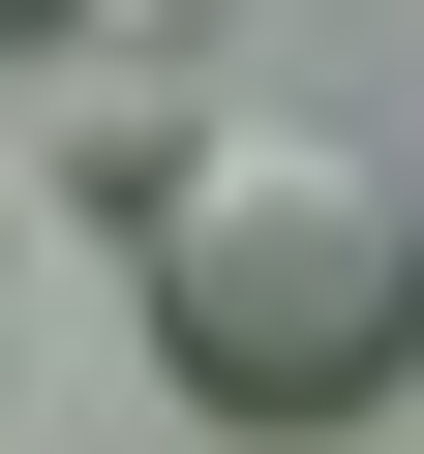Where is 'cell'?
<instances>
[{
  "mask_svg": "<svg viewBox=\"0 0 424 454\" xmlns=\"http://www.w3.org/2000/svg\"><path fill=\"white\" fill-rule=\"evenodd\" d=\"M122 273H152V364L212 424H364L424 394V182L364 121H212L152 212H122Z\"/></svg>",
  "mask_w": 424,
  "mask_h": 454,
  "instance_id": "obj_1",
  "label": "cell"
},
{
  "mask_svg": "<svg viewBox=\"0 0 424 454\" xmlns=\"http://www.w3.org/2000/svg\"><path fill=\"white\" fill-rule=\"evenodd\" d=\"M61 31H122V0H0V61H61Z\"/></svg>",
  "mask_w": 424,
  "mask_h": 454,
  "instance_id": "obj_2",
  "label": "cell"
}]
</instances>
